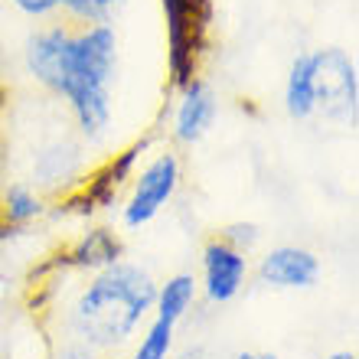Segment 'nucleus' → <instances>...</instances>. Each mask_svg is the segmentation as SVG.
Returning a JSON list of instances; mask_svg holds the SVG:
<instances>
[{"instance_id":"nucleus-3","label":"nucleus","mask_w":359,"mask_h":359,"mask_svg":"<svg viewBox=\"0 0 359 359\" xmlns=\"http://www.w3.org/2000/svg\"><path fill=\"white\" fill-rule=\"evenodd\" d=\"M167 36H170V79L173 88L189 86L199 69L203 36L209 27V0H163Z\"/></svg>"},{"instance_id":"nucleus-1","label":"nucleus","mask_w":359,"mask_h":359,"mask_svg":"<svg viewBox=\"0 0 359 359\" xmlns=\"http://www.w3.org/2000/svg\"><path fill=\"white\" fill-rule=\"evenodd\" d=\"M27 72L69 104L86 141H102L114 111L118 36L111 23H59L27 39Z\"/></svg>"},{"instance_id":"nucleus-10","label":"nucleus","mask_w":359,"mask_h":359,"mask_svg":"<svg viewBox=\"0 0 359 359\" xmlns=\"http://www.w3.org/2000/svg\"><path fill=\"white\" fill-rule=\"evenodd\" d=\"M284 108L294 121H307L317 114V92H313V56L301 53L291 62L287 82H284Z\"/></svg>"},{"instance_id":"nucleus-19","label":"nucleus","mask_w":359,"mask_h":359,"mask_svg":"<svg viewBox=\"0 0 359 359\" xmlns=\"http://www.w3.org/2000/svg\"><path fill=\"white\" fill-rule=\"evenodd\" d=\"M7 238H10V226L4 222V216H0V242H7Z\"/></svg>"},{"instance_id":"nucleus-5","label":"nucleus","mask_w":359,"mask_h":359,"mask_svg":"<svg viewBox=\"0 0 359 359\" xmlns=\"http://www.w3.org/2000/svg\"><path fill=\"white\" fill-rule=\"evenodd\" d=\"M313 56V92H317V114L327 118H350L356 114L359 79L356 62L343 49H317Z\"/></svg>"},{"instance_id":"nucleus-8","label":"nucleus","mask_w":359,"mask_h":359,"mask_svg":"<svg viewBox=\"0 0 359 359\" xmlns=\"http://www.w3.org/2000/svg\"><path fill=\"white\" fill-rule=\"evenodd\" d=\"M212 121H216V92L203 79H193L189 86L180 88V104L173 111V137L180 144H196L206 137Z\"/></svg>"},{"instance_id":"nucleus-14","label":"nucleus","mask_w":359,"mask_h":359,"mask_svg":"<svg viewBox=\"0 0 359 359\" xmlns=\"http://www.w3.org/2000/svg\"><path fill=\"white\" fill-rule=\"evenodd\" d=\"M59 10H66L72 23H108L118 0H56Z\"/></svg>"},{"instance_id":"nucleus-12","label":"nucleus","mask_w":359,"mask_h":359,"mask_svg":"<svg viewBox=\"0 0 359 359\" xmlns=\"http://www.w3.org/2000/svg\"><path fill=\"white\" fill-rule=\"evenodd\" d=\"M43 212H46V203H43L29 187H23V183L7 187V193L0 199V216H4V222H7L10 229L29 226V222H36Z\"/></svg>"},{"instance_id":"nucleus-15","label":"nucleus","mask_w":359,"mask_h":359,"mask_svg":"<svg viewBox=\"0 0 359 359\" xmlns=\"http://www.w3.org/2000/svg\"><path fill=\"white\" fill-rule=\"evenodd\" d=\"M219 238H226L232 248H238L242 255H248L258 242V226L255 222H232V226H226L219 232Z\"/></svg>"},{"instance_id":"nucleus-20","label":"nucleus","mask_w":359,"mask_h":359,"mask_svg":"<svg viewBox=\"0 0 359 359\" xmlns=\"http://www.w3.org/2000/svg\"><path fill=\"white\" fill-rule=\"evenodd\" d=\"M183 359H196V356H183Z\"/></svg>"},{"instance_id":"nucleus-4","label":"nucleus","mask_w":359,"mask_h":359,"mask_svg":"<svg viewBox=\"0 0 359 359\" xmlns=\"http://www.w3.org/2000/svg\"><path fill=\"white\" fill-rule=\"evenodd\" d=\"M180 187V157L173 151H161L141 173H134L131 196L124 203V226L141 229L161 216V209L173 199Z\"/></svg>"},{"instance_id":"nucleus-6","label":"nucleus","mask_w":359,"mask_h":359,"mask_svg":"<svg viewBox=\"0 0 359 359\" xmlns=\"http://www.w3.org/2000/svg\"><path fill=\"white\" fill-rule=\"evenodd\" d=\"M248 278V258L232 248L226 238L212 236L203 245V291L212 304H229L238 297Z\"/></svg>"},{"instance_id":"nucleus-17","label":"nucleus","mask_w":359,"mask_h":359,"mask_svg":"<svg viewBox=\"0 0 359 359\" xmlns=\"http://www.w3.org/2000/svg\"><path fill=\"white\" fill-rule=\"evenodd\" d=\"M236 359H278L274 353H238Z\"/></svg>"},{"instance_id":"nucleus-7","label":"nucleus","mask_w":359,"mask_h":359,"mask_svg":"<svg viewBox=\"0 0 359 359\" xmlns=\"http://www.w3.org/2000/svg\"><path fill=\"white\" fill-rule=\"evenodd\" d=\"M320 274V258L297 245H278L258 262V278L278 291H304L313 287Z\"/></svg>"},{"instance_id":"nucleus-16","label":"nucleus","mask_w":359,"mask_h":359,"mask_svg":"<svg viewBox=\"0 0 359 359\" xmlns=\"http://www.w3.org/2000/svg\"><path fill=\"white\" fill-rule=\"evenodd\" d=\"M17 10H23L27 17H49V13H56V0H10Z\"/></svg>"},{"instance_id":"nucleus-18","label":"nucleus","mask_w":359,"mask_h":359,"mask_svg":"<svg viewBox=\"0 0 359 359\" xmlns=\"http://www.w3.org/2000/svg\"><path fill=\"white\" fill-rule=\"evenodd\" d=\"M327 359H356V353H353V350H340V353H330Z\"/></svg>"},{"instance_id":"nucleus-13","label":"nucleus","mask_w":359,"mask_h":359,"mask_svg":"<svg viewBox=\"0 0 359 359\" xmlns=\"http://www.w3.org/2000/svg\"><path fill=\"white\" fill-rule=\"evenodd\" d=\"M173 330H177V323H167L161 317H154V323L141 337V346H137L134 359H167L173 350Z\"/></svg>"},{"instance_id":"nucleus-9","label":"nucleus","mask_w":359,"mask_h":359,"mask_svg":"<svg viewBox=\"0 0 359 359\" xmlns=\"http://www.w3.org/2000/svg\"><path fill=\"white\" fill-rule=\"evenodd\" d=\"M124 245L121 238L114 236L111 229H88L86 236L79 238L76 245L62 252L56 262V268H88V271H102V268L121 262Z\"/></svg>"},{"instance_id":"nucleus-2","label":"nucleus","mask_w":359,"mask_h":359,"mask_svg":"<svg viewBox=\"0 0 359 359\" xmlns=\"http://www.w3.org/2000/svg\"><path fill=\"white\" fill-rule=\"evenodd\" d=\"M157 284L141 265L114 262L95 271L72 304V333L88 350H111L134 337L144 313L154 311Z\"/></svg>"},{"instance_id":"nucleus-11","label":"nucleus","mask_w":359,"mask_h":359,"mask_svg":"<svg viewBox=\"0 0 359 359\" xmlns=\"http://www.w3.org/2000/svg\"><path fill=\"white\" fill-rule=\"evenodd\" d=\"M193 301H196V278L193 274H173V278H167V284L157 287L154 311H157L161 320L180 323L189 313Z\"/></svg>"}]
</instances>
